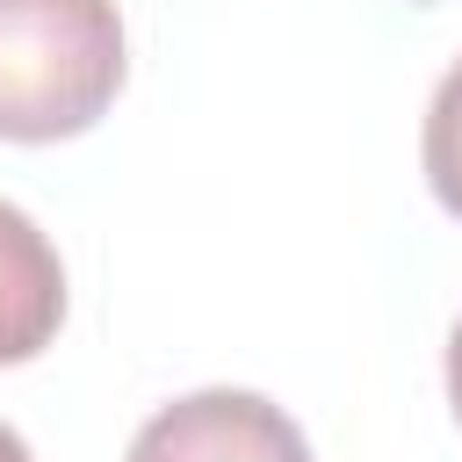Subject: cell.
Segmentation results:
<instances>
[{"instance_id":"6da1fadb","label":"cell","mask_w":462,"mask_h":462,"mask_svg":"<svg viewBox=\"0 0 462 462\" xmlns=\"http://www.w3.org/2000/svg\"><path fill=\"white\" fill-rule=\"evenodd\" d=\"M116 0H0V137L58 144L123 94Z\"/></svg>"},{"instance_id":"3957f363","label":"cell","mask_w":462,"mask_h":462,"mask_svg":"<svg viewBox=\"0 0 462 462\" xmlns=\"http://www.w3.org/2000/svg\"><path fill=\"white\" fill-rule=\"evenodd\" d=\"M65 325V260L29 209L0 202V368L36 361Z\"/></svg>"},{"instance_id":"5b68a950","label":"cell","mask_w":462,"mask_h":462,"mask_svg":"<svg viewBox=\"0 0 462 462\" xmlns=\"http://www.w3.org/2000/svg\"><path fill=\"white\" fill-rule=\"evenodd\" d=\"M448 404H455V419H462V318H455V332H448Z\"/></svg>"},{"instance_id":"7a4b0ae2","label":"cell","mask_w":462,"mask_h":462,"mask_svg":"<svg viewBox=\"0 0 462 462\" xmlns=\"http://www.w3.org/2000/svg\"><path fill=\"white\" fill-rule=\"evenodd\" d=\"M123 462H310V440L260 390H195L152 411Z\"/></svg>"},{"instance_id":"277c9868","label":"cell","mask_w":462,"mask_h":462,"mask_svg":"<svg viewBox=\"0 0 462 462\" xmlns=\"http://www.w3.org/2000/svg\"><path fill=\"white\" fill-rule=\"evenodd\" d=\"M419 152H426V180H433L440 209L462 217V58H455V65L440 72V87H433V108H426V137H419Z\"/></svg>"},{"instance_id":"8992f818","label":"cell","mask_w":462,"mask_h":462,"mask_svg":"<svg viewBox=\"0 0 462 462\" xmlns=\"http://www.w3.org/2000/svg\"><path fill=\"white\" fill-rule=\"evenodd\" d=\"M0 462H36V455L22 448V433H14V426H0Z\"/></svg>"}]
</instances>
